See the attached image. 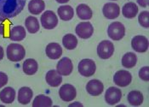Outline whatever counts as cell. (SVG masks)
Listing matches in <instances>:
<instances>
[{
    "mask_svg": "<svg viewBox=\"0 0 149 107\" xmlns=\"http://www.w3.org/2000/svg\"><path fill=\"white\" fill-rule=\"evenodd\" d=\"M15 99V91L11 87H6L0 92V100L4 104H11Z\"/></svg>",
    "mask_w": 149,
    "mask_h": 107,
    "instance_id": "ac0fdd59",
    "label": "cell"
},
{
    "mask_svg": "<svg viewBox=\"0 0 149 107\" xmlns=\"http://www.w3.org/2000/svg\"><path fill=\"white\" fill-rule=\"evenodd\" d=\"M138 22L140 25L145 28L149 27V12L145 11L140 13L138 16Z\"/></svg>",
    "mask_w": 149,
    "mask_h": 107,
    "instance_id": "4dcf8cb0",
    "label": "cell"
},
{
    "mask_svg": "<svg viewBox=\"0 0 149 107\" xmlns=\"http://www.w3.org/2000/svg\"><path fill=\"white\" fill-rule=\"evenodd\" d=\"M131 46L136 52H146L148 49V39L143 35L135 36L131 40Z\"/></svg>",
    "mask_w": 149,
    "mask_h": 107,
    "instance_id": "30bf717a",
    "label": "cell"
},
{
    "mask_svg": "<svg viewBox=\"0 0 149 107\" xmlns=\"http://www.w3.org/2000/svg\"><path fill=\"white\" fill-rule=\"evenodd\" d=\"M46 56L50 59L56 60L60 58L62 55V48L58 43H49L45 48Z\"/></svg>",
    "mask_w": 149,
    "mask_h": 107,
    "instance_id": "9a60e30c",
    "label": "cell"
},
{
    "mask_svg": "<svg viewBox=\"0 0 149 107\" xmlns=\"http://www.w3.org/2000/svg\"><path fill=\"white\" fill-rule=\"evenodd\" d=\"M3 55H4V52H3V48L0 46V61L3 58Z\"/></svg>",
    "mask_w": 149,
    "mask_h": 107,
    "instance_id": "e575fe53",
    "label": "cell"
},
{
    "mask_svg": "<svg viewBox=\"0 0 149 107\" xmlns=\"http://www.w3.org/2000/svg\"><path fill=\"white\" fill-rule=\"evenodd\" d=\"M38 69V64L37 61L33 58H28L25 60L23 63L22 70L23 72L27 75H33L36 74Z\"/></svg>",
    "mask_w": 149,
    "mask_h": 107,
    "instance_id": "cb8c5ba5",
    "label": "cell"
},
{
    "mask_svg": "<svg viewBox=\"0 0 149 107\" xmlns=\"http://www.w3.org/2000/svg\"><path fill=\"white\" fill-rule=\"evenodd\" d=\"M46 82L48 85H49L52 87H59L61 82H62V77L61 75L57 72V70H50L46 73L45 75Z\"/></svg>",
    "mask_w": 149,
    "mask_h": 107,
    "instance_id": "2e32d148",
    "label": "cell"
},
{
    "mask_svg": "<svg viewBox=\"0 0 149 107\" xmlns=\"http://www.w3.org/2000/svg\"><path fill=\"white\" fill-rule=\"evenodd\" d=\"M104 90L103 83L96 79L91 80L86 85V91L91 96H99L102 94Z\"/></svg>",
    "mask_w": 149,
    "mask_h": 107,
    "instance_id": "5bb4252c",
    "label": "cell"
},
{
    "mask_svg": "<svg viewBox=\"0 0 149 107\" xmlns=\"http://www.w3.org/2000/svg\"><path fill=\"white\" fill-rule=\"evenodd\" d=\"M33 107H49L52 106V99L45 95V94H39L36 96L33 102Z\"/></svg>",
    "mask_w": 149,
    "mask_h": 107,
    "instance_id": "83f0119b",
    "label": "cell"
},
{
    "mask_svg": "<svg viewBox=\"0 0 149 107\" xmlns=\"http://www.w3.org/2000/svg\"><path fill=\"white\" fill-rule=\"evenodd\" d=\"M70 106H83V105L79 103V102H75V103H72Z\"/></svg>",
    "mask_w": 149,
    "mask_h": 107,
    "instance_id": "8d00e7d4",
    "label": "cell"
},
{
    "mask_svg": "<svg viewBox=\"0 0 149 107\" xmlns=\"http://www.w3.org/2000/svg\"><path fill=\"white\" fill-rule=\"evenodd\" d=\"M57 3L59 4H66V3H68L69 0H56Z\"/></svg>",
    "mask_w": 149,
    "mask_h": 107,
    "instance_id": "d590c367",
    "label": "cell"
},
{
    "mask_svg": "<svg viewBox=\"0 0 149 107\" xmlns=\"http://www.w3.org/2000/svg\"><path fill=\"white\" fill-rule=\"evenodd\" d=\"M137 4L142 8H146L148 6V0H137Z\"/></svg>",
    "mask_w": 149,
    "mask_h": 107,
    "instance_id": "836d02e7",
    "label": "cell"
},
{
    "mask_svg": "<svg viewBox=\"0 0 149 107\" xmlns=\"http://www.w3.org/2000/svg\"><path fill=\"white\" fill-rule=\"evenodd\" d=\"M33 96V90L28 87H22L18 91V102L22 105H27L31 102Z\"/></svg>",
    "mask_w": 149,
    "mask_h": 107,
    "instance_id": "e0dca14e",
    "label": "cell"
},
{
    "mask_svg": "<svg viewBox=\"0 0 149 107\" xmlns=\"http://www.w3.org/2000/svg\"><path fill=\"white\" fill-rule=\"evenodd\" d=\"M75 32L79 38L86 39L92 36L93 33H94V27H93L92 24L89 22L80 23L77 25V27L75 28Z\"/></svg>",
    "mask_w": 149,
    "mask_h": 107,
    "instance_id": "8fae6325",
    "label": "cell"
},
{
    "mask_svg": "<svg viewBox=\"0 0 149 107\" xmlns=\"http://www.w3.org/2000/svg\"><path fill=\"white\" fill-rule=\"evenodd\" d=\"M76 13L79 18L81 20H90L92 18V10L85 4H79L76 8Z\"/></svg>",
    "mask_w": 149,
    "mask_h": 107,
    "instance_id": "44dd1931",
    "label": "cell"
},
{
    "mask_svg": "<svg viewBox=\"0 0 149 107\" xmlns=\"http://www.w3.org/2000/svg\"><path fill=\"white\" fill-rule=\"evenodd\" d=\"M8 83V76L5 73L0 72V88Z\"/></svg>",
    "mask_w": 149,
    "mask_h": 107,
    "instance_id": "d6a6232c",
    "label": "cell"
},
{
    "mask_svg": "<svg viewBox=\"0 0 149 107\" xmlns=\"http://www.w3.org/2000/svg\"><path fill=\"white\" fill-rule=\"evenodd\" d=\"M139 77L145 81V82H148L149 81V67L148 66H145L142 67L140 70H139Z\"/></svg>",
    "mask_w": 149,
    "mask_h": 107,
    "instance_id": "1f68e13d",
    "label": "cell"
},
{
    "mask_svg": "<svg viewBox=\"0 0 149 107\" xmlns=\"http://www.w3.org/2000/svg\"><path fill=\"white\" fill-rule=\"evenodd\" d=\"M26 30L22 26H15L10 31L9 38L13 41H22L26 38Z\"/></svg>",
    "mask_w": 149,
    "mask_h": 107,
    "instance_id": "7402d4cb",
    "label": "cell"
},
{
    "mask_svg": "<svg viewBox=\"0 0 149 107\" xmlns=\"http://www.w3.org/2000/svg\"><path fill=\"white\" fill-rule=\"evenodd\" d=\"M114 46L109 40H102L97 46V55L102 59H108L113 55Z\"/></svg>",
    "mask_w": 149,
    "mask_h": 107,
    "instance_id": "5b68a950",
    "label": "cell"
},
{
    "mask_svg": "<svg viewBox=\"0 0 149 107\" xmlns=\"http://www.w3.org/2000/svg\"><path fill=\"white\" fill-rule=\"evenodd\" d=\"M72 70H73L72 62V60L67 57L62 58L57 63L56 70L61 75H65V76L69 75L72 72Z\"/></svg>",
    "mask_w": 149,
    "mask_h": 107,
    "instance_id": "7c38bea8",
    "label": "cell"
},
{
    "mask_svg": "<svg viewBox=\"0 0 149 107\" xmlns=\"http://www.w3.org/2000/svg\"><path fill=\"white\" fill-rule=\"evenodd\" d=\"M112 1H116V0H112Z\"/></svg>",
    "mask_w": 149,
    "mask_h": 107,
    "instance_id": "74e56055",
    "label": "cell"
},
{
    "mask_svg": "<svg viewBox=\"0 0 149 107\" xmlns=\"http://www.w3.org/2000/svg\"><path fill=\"white\" fill-rule=\"evenodd\" d=\"M26 28L28 33L30 34H36L38 32L40 28V25L38 23V20L35 16H27L25 20Z\"/></svg>",
    "mask_w": 149,
    "mask_h": 107,
    "instance_id": "484cf974",
    "label": "cell"
},
{
    "mask_svg": "<svg viewBox=\"0 0 149 107\" xmlns=\"http://www.w3.org/2000/svg\"><path fill=\"white\" fill-rule=\"evenodd\" d=\"M58 15L62 21H70L73 18L74 15V11L72 6L70 5H62L60 6L57 10Z\"/></svg>",
    "mask_w": 149,
    "mask_h": 107,
    "instance_id": "603a6c76",
    "label": "cell"
},
{
    "mask_svg": "<svg viewBox=\"0 0 149 107\" xmlns=\"http://www.w3.org/2000/svg\"><path fill=\"white\" fill-rule=\"evenodd\" d=\"M11 25L12 23L8 18L0 16V35H2L3 38H9Z\"/></svg>",
    "mask_w": 149,
    "mask_h": 107,
    "instance_id": "f546056e",
    "label": "cell"
},
{
    "mask_svg": "<svg viewBox=\"0 0 149 107\" xmlns=\"http://www.w3.org/2000/svg\"><path fill=\"white\" fill-rule=\"evenodd\" d=\"M122 99V92L119 88L111 87L107 89L105 94V100L110 106H114L118 104Z\"/></svg>",
    "mask_w": 149,
    "mask_h": 107,
    "instance_id": "9c48e42d",
    "label": "cell"
},
{
    "mask_svg": "<svg viewBox=\"0 0 149 107\" xmlns=\"http://www.w3.org/2000/svg\"><path fill=\"white\" fill-rule=\"evenodd\" d=\"M26 0H0V16L10 19L22 11Z\"/></svg>",
    "mask_w": 149,
    "mask_h": 107,
    "instance_id": "6da1fadb",
    "label": "cell"
},
{
    "mask_svg": "<svg viewBox=\"0 0 149 107\" xmlns=\"http://www.w3.org/2000/svg\"><path fill=\"white\" fill-rule=\"evenodd\" d=\"M59 96L61 100L65 102H70L73 100L77 96V91L75 87L68 83L62 85L59 90Z\"/></svg>",
    "mask_w": 149,
    "mask_h": 107,
    "instance_id": "52a82bcc",
    "label": "cell"
},
{
    "mask_svg": "<svg viewBox=\"0 0 149 107\" xmlns=\"http://www.w3.org/2000/svg\"><path fill=\"white\" fill-rule=\"evenodd\" d=\"M122 65L126 69H131L136 65L137 57L134 52H126L121 60Z\"/></svg>",
    "mask_w": 149,
    "mask_h": 107,
    "instance_id": "4316f807",
    "label": "cell"
},
{
    "mask_svg": "<svg viewBox=\"0 0 149 107\" xmlns=\"http://www.w3.org/2000/svg\"><path fill=\"white\" fill-rule=\"evenodd\" d=\"M7 58L11 62H20L26 56V50L20 44L12 43L6 49Z\"/></svg>",
    "mask_w": 149,
    "mask_h": 107,
    "instance_id": "7a4b0ae2",
    "label": "cell"
},
{
    "mask_svg": "<svg viewBox=\"0 0 149 107\" xmlns=\"http://www.w3.org/2000/svg\"><path fill=\"white\" fill-rule=\"evenodd\" d=\"M102 14L107 19H115L120 14V8L115 3H107L102 8Z\"/></svg>",
    "mask_w": 149,
    "mask_h": 107,
    "instance_id": "4fadbf2b",
    "label": "cell"
},
{
    "mask_svg": "<svg viewBox=\"0 0 149 107\" xmlns=\"http://www.w3.org/2000/svg\"><path fill=\"white\" fill-rule=\"evenodd\" d=\"M132 82V75L127 70H118L113 75V82L118 87H125Z\"/></svg>",
    "mask_w": 149,
    "mask_h": 107,
    "instance_id": "ba28073f",
    "label": "cell"
},
{
    "mask_svg": "<svg viewBox=\"0 0 149 107\" xmlns=\"http://www.w3.org/2000/svg\"><path fill=\"white\" fill-rule=\"evenodd\" d=\"M138 13V6L136 4L133 3V2H130L126 3L123 8H122V14L123 15L128 18V19H132L135 18L136 16Z\"/></svg>",
    "mask_w": 149,
    "mask_h": 107,
    "instance_id": "d6986e66",
    "label": "cell"
},
{
    "mask_svg": "<svg viewBox=\"0 0 149 107\" xmlns=\"http://www.w3.org/2000/svg\"><path fill=\"white\" fill-rule=\"evenodd\" d=\"M45 9V3L43 0H31L28 3V11L33 15H39Z\"/></svg>",
    "mask_w": 149,
    "mask_h": 107,
    "instance_id": "d4e9b609",
    "label": "cell"
},
{
    "mask_svg": "<svg viewBox=\"0 0 149 107\" xmlns=\"http://www.w3.org/2000/svg\"><path fill=\"white\" fill-rule=\"evenodd\" d=\"M62 45L68 50H74L78 46V39L72 34H68L62 38Z\"/></svg>",
    "mask_w": 149,
    "mask_h": 107,
    "instance_id": "f1b7e54d",
    "label": "cell"
},
{
    "mask_svg": "<svg viewBox=\"0 0 149 107\" xmlns=\"http://www.w3.org/2000/svg\"><path fill=\"white\" fill-rule=\"evenodd\" d=\"M127 99H128V102L130 103V105H131L133 106H139L143 103L144 97H143V94H141V92L133 90L128 94Z\"/></svg>",
    "mask_w": 149,
    "mask_h": 107,
    "instance_id": "ffe728a7",
    "label": "cell"
},
{
    "mask_svg": "<svg viewBox=\"0 0 149 107\" xmlns=\"http://www.w3.org/2000/svg\"><path fill=\"white\" fill-rule=\"evenodd\" d=\"M78 70L81 75L84 77H91L95 73L96 65L95 63L92 59L85 58V59H82L79 62Z\"/></svg>",
    "mask_w": 149,
    "mask_h": 107,
    "instance_id": "277c9868",
    "label": "cell"
},
{
    "mask_svg": "<svg viewBox=\"0 0 149 107\" xmlns=\"http://www.w3.org/2000/svg\"><path fill=\"white\" fill-rule=\"evenodd\" d=\"M41 25L45 29H53L58 24V18L56 13L52 11H45L40 18Z\"/></svg>",
    "mask_w": 149,
    "mask_h": 107,
    "instance_id": "8992f818",
    "label": "cell"
},
{
    "mask_svg": "<svg viewBox=\"0 0 149 107\" xmlns=\"http://www.w3.org/2000/svg\"><path fill=\"white\" fill-rule=\"evenodd\" d=\"M125 34V27L120 22H114L109 25L107 28V35L113 40H120Z\"/></svg>",
    "mask_w": 149,
    "mask_h": 107,
    "instance_id": "3957f363",
    "label": "cell"
}]
</instances>
